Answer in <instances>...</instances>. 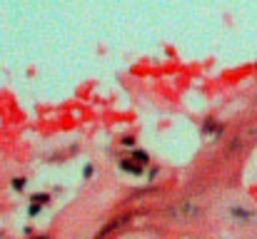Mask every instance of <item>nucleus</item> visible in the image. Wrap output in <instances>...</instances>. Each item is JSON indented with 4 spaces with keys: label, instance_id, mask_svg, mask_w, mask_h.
I'll return each instance as SVG.
<instances>
[]
</instances>
